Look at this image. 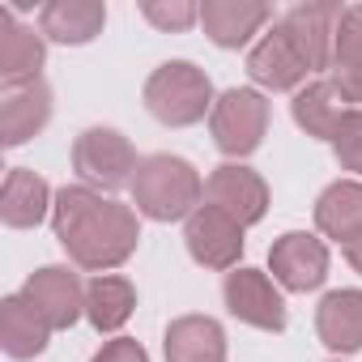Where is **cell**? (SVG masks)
Wrapping results in <instances>:
<instances>
[{
	"instance_id": "cell-1",
	"label": "cell",
	"mask_w": 362,
	"mask_h": 362,
	"mask_svg": "<svg viewBox=\"0 0 362 362\" xmlns=\"http://www.w3.org/2000/svg\"><path fill=\"white\" fill-rule=\"evenodd\" d=\"M52 230L60 239V247L69 252V260L77 269H90V273H107V269H119L136 243H141V222L128 205L86 188V184H73V188H60L56 192V205H52Z\"/></svg>"
},
{
	"instance_id": "cell-2",
	"label": "cell",
	"mask_w": 362,
	"mask_h": 362,
	"mask_svg": "<svg viewBox=\"0 0 362 362\" xmlns=\"http://www.w3.org/2000/svg\"><path fill=\"white\" fill-rule=\"evenodd\" d=\"M201 197H205V184L188 158H175V153L141 158V170L132 179V205L141 218L149 222L192 218L201 209Z\"/></svg>"
},
{
	"instance_id": "cell-3",
	"label": "cell",
	"mask_w": 362,
	"mask_h": 362,
	"mask_svg": "<svg viewBox=\"0 0 362 362\" xmlns=\"http://www.w3.org/2000/svg\"><path fill=\"white\" fill-rule=\"evenodd\" d=\"M145 107L166 128H188L214 115V86L192 60H166L145 81Z\"/></svg>"
},
{
	"instance_id": "cell-4",
	"label": "cell",
	"mask_w": 362,
	"mask_h": 362,
	"mask_svg": "<svg viewBox=\"0 0 362 362\" xmlns=\"http://www.w3.org/2000/svg\"><path fill=\"white\" fill-rule=\"evenodd\" d=\"M73 170L94 192H119V188H132V179L141 170V158H136V149H132V141L124 132L86 128L73 141Z\"/></svg>"
},
{
	"instance_id": "cell-5",
	"label": "cell",
	"mask_w": 362,
	"mask_h": 362,
	"mask_svg": "<svg viewBox=\"0 0 362 362\" xmlns=\"http://www.w3.org/2000/svg\"><path fill=\"white\" fill-rule=\"evenodd\" d=\"M209 132H214V145L226 158L256 153L264 132H269V103H264V94L260 90H226L214 103Z\"/></svg>"
},
{
	"instance_id": "cell-6",
	"label": "cell",
	"mask_w": 362,
	"mask_h": 362,
	"mask_svg": "<svg viewBox=\"0 0 362 362\" xmlns=\"http://www.w3.org/2000/svg\"><path fill=\"white\" fill-rule=\"evenodd\" d=\"M222 298H226V311L239 324H252L260 332H281L286 328V298L273 286V277L260 273V269H230L226 286H222Z\"/></svg>"
},
{
	"instance_id": "cell-7",
	"label": "cell",
	"mask_w": 362,
	"mask_h": 362,
	"mask_svg": "<svg viewBox=\"0 0 362 362\" xmlns=\"http://www.w3.org/2000/svg\"><path fill=\"white\" fill-rule=\"evenodd\" d=\"M205 205L230 214L239 226H256L269 214V184L243 162H222L205 179Z\"/></svg>"
},
{
	"instance_id": "cell-8",
	"label": "cell",
	"mask_w": 362,
	"mask_h": 362,
	"mask_svg": "<svg viewBox=\"0 0 362 362\" xmlns=\"http://www.w3.org/2000/svg\"><path fill=\"white\" fill-rule=\"evenodd\" d=\"M269 269L281 290H294V294L320 290L328 277V247H324V239H315L307 230H286L269 247Z\"/></svg>"
},
{
	"instance_id": "cell-9",
	"label": "cell",
	"mask_w": 362,
	"mask_h": 362,
	"mask_svg": "<svg viewBox=\"0 0 362 362\" xmlns=\"http://www.w3.org/2000/svg\"><path fill=\"white\" fill-rule=\"evenodd\" d=\"M243 230H247V226H239L230 214H222V209H214V205H201V209L188 218V226H184V243H188V252H192L197 264L226 273V269H239Z\"/></svg>"
},
{
	"instance_id": "cell-10",
	"label": "cell",
	"mask_w": 362,
	"mask_h": 362,
	"mask_svg": "<svg viewBox=\"0 0 362 362\" xmlns=\"http://www.w3.org/2000/svg\"><path fill=\"white\" fill-rule=\"evenodd\" d=\"M341 5L332 0H315V5H294L281 18V30L290 35V43L298 47V56L307 60L311 73L332 69V43H337V26H341Z\"/></svg>"
},
{
	"instance_id": "cell-11",
	"label": "cell",
	"mask_w": 362,
	"mask_h": 362,
	"mask_svg": "<svg viewBox=\"0 0 362 362\" xmlns=\"http://www.w3.org/2000/svg\"><path fill=\"white\" fill-rule=\"evenodd\" d=\"M22 294L35 303V311L52 328H73L86 315V286L69 264H43L39 273H30Z\"/></svg>"
},
{
	"instance_id": "cell-12",
	"label": "cell",
	"mask_w": 362,
	"mask_h": 362,
	"mask_svg": "<svg viewBox=\"0 0 362 362\" xmlns=\"http://www.w3.org/2000/svg\"><path fill=\"white\" fill-rule=\"evenodd\" d=\"M247 77L256 81V86H264V90H273V94H281V90H303L307 86V77H311V69H307V60L298 56V47L290 43V35L281 30V22H273V30L247 52Z\"/></svg>"
},
{
	"instance_id": "cell-13",
	"label": "cell",
	"mask_w": 362,
	"mask_h": 362,
	"mask_svg": "<svg viewBox=\"0 0 362 362\" xmlns=\"http://www.w3.org/2000/svg\"><path fill=\"white\" fill-rule=\"evenodd\" d=\"M47 119H52V90L43 77L5 86V94H0V141L9 149L39 136L47 128Z\"/></svg>"
},
{
	"instance_id": "cell-14",
	"label": "cell",
	"mask_w": 362,
	"mask_h": 362,
	"mask_svg": "<svg viewBox=\"0 0 362 362\" xmlns=\"http://www.w3.org/2000/svg\"><path fill=\"white\" fill-rule=\"evenodd\" d=\"M269 18L273 9L264 0H205L201 5V26L218 47H247Z\"/></svg>"
},
{
	"instance_id": "cell-15",
	"label": "cell",
	"mask_w": 362,
	"mask_h": 362,
	"mask_svg": "<svg viewBox=\"0 0 362 362\" xmlns=\"http://www.w3.org/2000/svg\"><path fill=\"white\" fill-rule=\"evenodd\" d=\"M107 26V5L103 0H52L39 13V30L43 39L52 43H64V47H81V43H94Z\"/></svg>"
},
{
	"instance_id": "cell-16",
	"label": "cell",
	"mask_w": 362,
	"mask_h": 362,
	"mask_svg": "<svg viewBox=\"0 0 362 362\" xmlns=\"http://www.w3.org/2000/svg\"><path fill=\"white\" fill-rule=\"evenodd\" d=\"M56 197L47 188V179L26 170V166H13L5 175V192H0V222H5L9 230H30L39 226L47 214H52Z\"/></svg>"
},
{
	"instance_id": "cell-17",
	"label": "cell",
	"mask_w": 362,
	"mask_h": 362,
	"mask_svg": "<svg viewBox=\"0 0 362 362\" xmlns=\"http://www.w3.org/2000/svg\"><path fill=\"white\" fill-rule=\"evenodd\" d=\"M166 362H226V332L214 315H179L162 337Z\"/></svg>"
},
{
	"instance_id": "cell-18",
	"label": "cell",
	"mask_w": 362,
	"mask_h": 362,
	"mask_svg": "<svg viewBox=\"0 0 362 362\" xmlns=\"http://www.w3.org/2000/svg\"><path fill=\"white\" fill-rule=\"evenodd\" d=\"M52 324L35 311V303L26 294H9L5 303H0V349H5L9 358L26 362V358H39L52 341Z\"/></svg>"
},
{
	"instance_id": "cell-19",
	"label": "cell",
	"mask_w": 362,
	"mask_h": 362,
	"mask_svg": "<svg viewBox=\"0 0 362 362\" xmlns=\"http://www.w3.org/2000/svg\"><path fill=\"white\" fill-rule=\"evenodd\" d=\"M43 60H47L43 30L18 22L9 9H0V77H5V86L35 81L39 69H43Z\"/></svg>"
},
{
	"instance_id": "cell-20",
	"label": "cell",
	"mask_w": 362,
	"mask_h": 362,
	"mask_svg": "<svg viewBox=\"0 0 362 362\" xmlns=\"http://www.w3.org/2000/svg\"><path fill=\"white\" fill-rule=\"evenodd\" d=\"M315 332L332 354L362 349V290H332L315 307Z\"/></svg>"
},
{
	"instance_id": "cell-21",
	"label": "cell",
	"mask_w": 362,
	"mask_h": 362,
	"mask_svg": "<svg viewBox=\"0 0 362 362\" xmlns=\"http://www.w3.org/2000/svg\"><path fill=\"white\" fill-rule=\"evenodd\" d=\"M315 226L337 239V243H354L362 235V184L358 179H337L328 184L315 201Z\"/></svg>"
},
{
	"instance_id": "cell-22",
	"label": "cell",
	"mask_w": 362,
	"mask_h": 362,
	"mask_svg": "<svg viewBox=\"0 0 362 362\" xmlns=\"http://www.w3.org/2000/svg\"><path fill=\"white\" fill-rule=\"evenodd\" d=\"M136 311V286L128 277H115V273H103L86 286V320L98 328V332H119Z\"/></svg>"
},
{
	"instance_id": "cell-23",
	"label": "cell",
	"mask_w": 362,
	"mask_h": 362,
	"mask_svg": "<svg viewBox=\"0 0 362 362\" xmlns=\"http://www.w3.org/2000/svg\"><path fill=\"white\" fill-rule=\"evenodd\" d=\"M345 111H349V107H345L341 94L332 90V81H307V86L294 94V103H290L294 124H298L307 136H315V141H332V132H337V124H341Z\"/></svg>"
},
{
	"instance_id": "cell-24",
	"label": "cell",
	"mask_w": 362,
	"mask_h": 362,
	"mask_svg": "<svg viewBox=\"0 0 362 362\" xmlns=\"http://www.w3.org/2000/svg\"><path fill=\"white\" fill-rule=\"evenodd\" d=\"M332 69H362V5H349L341 13L337 43H332Z\"/></svg>"
},
{
	"instance_id": "cell-25",
	"label": "cell",
	"mask_w": 362,
	"mask_h": 362,
	"mask_svg": "<svg viewBox=\"0 0 362 362\" xmlns=\"http://www.w3.org/2000/svg\"><path fill=\"white\" fill-rule=\"evenodd\" d=\"M332 153H337V162H341L345 170L362 175V111H358V107H349V111L341 115V124H337V132H332Z\"/></svg>"
},
{
	"instance_id": "cell-26",
	"label": "cell",
	"mask_w": 362,
	"mask_h": 362,
	"mask_svg": "<svg viewBox=\"0 0 362 362\" xmlns=\"http://www.w3.org/2000/svg\"><path fill=\"white\" fill-rule=\"evenodd\" d=\"M141 13L158 30H188V26L201 22V5H192V0H170V5L166 0H145Z\"/></svg>"
},
{
	"instance_id": "cell-27",
	"label": "cell",
	"mask_w": 362,
	"mask_h": 362,
	"mask_svg": "<svg viewBox=\"0 0 362 362\" xmlns=\"http://www.w3.org/2000/svg\"><path fill=\"white\" fill-rule=\"evenodd\" d=\"M90 362H149V354H145L141 341H132V337H115V341H107Z\"/></svg>"
},
{
	"instance_id": "cell-28",
	"label": "cell",
	"mask_w": 362,
	"mask_h": 362,
	"mask_svg": "<svg viewBox=\"0 0 362 362\" xmlns=\"http://www.w3.org/2000/svg\"><path fill=\"white\" fill-rule=\"evenodd\" d=\"M332 90L341 94V103H354L362 111V69H332Z\"/></svg>"
},
{
	"instance_id": "cell-29",
	"label": "cell",
	"mask_w": 362,
	"mask_h": 362,
	"mask_svg": "<svg viewBox=\"0 0 362 362\" xmlns=\"http://www.w3.org/2000/svg\"><path fill=\"white\" fill-rule=\"evenodd\" d=\"M345 260H349V269H354V273L362 277V235H358V239H354V243L345 247Z\"/></svg>"
}]
</instances>
